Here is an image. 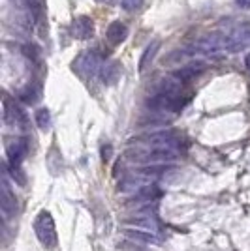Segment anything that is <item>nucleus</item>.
<instances>
[{
	"label": "nucleus",
	"instance_id": "1",
	"mask_svg": "<svg viewBox=\"0 0 250 251\" xmlns=\"http://www.w3.org/2000/svg\"><path fill=\"white\" fill-rule=\"evenodd\" d=\"M34 232H36V238L40 240L45 250L53 251L57 248V230H55V221L53 216L47 210H42L38 214V218L34 220Z\"/></svg>",
	"mask_w": 250,
	"mask_h": 251
},
{
	"label": "nucleus",
	"instance_id": "2",
	"mask_svg": "<svg viewBox=\"0 0 250 251\" xmlns=\"http://www.w3.org/2000/svg\"><path fill=\"white\" fill-rule=\"evenodd\" d=\"M224 43L226 51L229 52L245 51L250 45V25H239L237 28H233L228 36H224Z\"/></svg>",
	"mask_w": 250,
	"mask_h": 251
},
{
	"label": "nucleus",
	"instance_id": "3",
	"mask_svg": "<svg viewBox=\"0 0 250 251\" xmlns=\"http://www.w3.org/2000/svg\"><path fill=\"white\" fill-rule=\"evenodd\" d=\"M98 68H102L100 66V56L94 51H87L83 54H79L77 60L73 62V70L81 75V77H85V79L87 77H93L98 72Z\"/></svg>",
	"mask_w": 250,
	"mask_h": 251
},
{
	"label": "nucleus",
	"instance_id": "4",
	"mask_svg": "<svg viewBox=\"0 0 250 251\" xmlns=\"http://www.w3.org/2000/svg\"><path fill=\"white\" fill-rule=\"evenodd\" d=\"M147 105L151 107V109H156V111H177L179 107H181V100H179V96H171V94H162V92H158L156 96H153Z\"/></svg>",
	"mask_w": 250,
	"mask_h": 251
},
{
	"label": "nucleus",
	"instance_id": "5",
	"mask_svg": "<svg viewBox=\"0 0 250 251\" xmlns=\"http://www.w3.org/2000/svg\"><path fill=\"white\" fill-rule=\"evenodd\" d=\"M29 145L25 139H17L11 145H8V165L10 167H21V161L27 156Z\"/></svg>",
	"mask_w": 250,
	"mask_h": 251
},
{
	"label": "nucleus",
	"instance_id": "6",
	"mask_svg": "<svg viewBox=\"0 0 250 251\" xmlns=\"http://www.w3.org/2000/svg\"><path fill=\"white\" fill-rule=\"evenodd\" d=\"M94 34V21L87 15H81L77 17L75 21L72 23V36L77 38V40H87Z\"/></svg>",
	"mask_w": 250,
	"mask_h": 251
},
{
	"label": "nucleus",
	"instance_id": "7",
	"mask_svg": "<svg viewBox=\"0 0 250 251\" xmlns=\"http://www.w3.org/2000/svg\"><path fill=\"white\" fill-rule=\"evenodd\" d=\"M177 157L175 148H153L151 152H147L145 156H141L139 159H145L149 163H166V161H173Z\"/></svg>",
	"mask_w": 250,
	"mask_h": 251
},
{
	"label": "nucleus",
	"instance_id": "8",
	"mask_svg": "<svg viewBox=\"0 0 250 251\" xmlns=\"http://www.w3.org/2000/svg\"><path fill=\"white\" fill-rule=\"evenodd\" d=\"M203 70H205V62L198 60V62L187 64V66L175 70V72H173V77H175L177 81H181V83H187V81H190V79H194L196 75L201 74Z\"/></svg>",
	"mask_w": 250,
	"mask_h": 251
},
{
	"label": "nucleus",
	"instance_id": "9",
	"mask_svg": "<svg viewBox=\"0 0 250 251\" xmlns=\"http://www.w3.org/2000/svg\"><path fill=\"white\" fill-rule=\"evenodd\" d=\"M2 212H4L6 220L15 214V197L11 195L10 184H8V178L6 176L2 180Z\"/></svg>",
	"mask_w": 250,
	"mask_h": 251
},
{
	"label": "nucleus",
	"instance_id": "10",
	"mask_svg": "<svg viewBox=\"0 0 250 251\" xmlns=\"http://www.w3.org/2000/svg\"><path fill=\"white\" fill-rule=\"evenodd\" d=\"M121 64L119 62H105L100 68V79L104 84H115L121 79Z\"/></svg>",
	"mask_w": 250,
	"mask_h": 251
},
{
	"label": "nucleus",
	"instance_id": "11",
	"mask_svg": "<svg viewBox=\"0 0 250 251\" xmlns=\"http://www.w3.org/2000/svg\"><path fill=\"white\" fill-rule=\"evenodd\" d=\"M4 118H6V120H11L13 124L21 126V127H25V124H27V116L23 115V111L17 105H11L8 98L4 100Z\"/></svg>",
	"mask_w": 250,
	"mask_h": 251
},
{
	"label": "nucleus",
	"instance_id": "12",
	"mask_svg": "<svg viewBox=\"0 0 250 251\" xmlns=\"http://www.w3.org/2000/svg\"><path fill=\"white\" fill-rule=\"evenodd\" d=\"M126 36H128V28H126L125 23L113 21L109 26H107V40H109V43L119 45V43L125 42Z\"/></svg>",
	"mask_w": 250,
	"mask_h": 251
},
{
	"label": "nucleus",
	"instance_id": "13",
	"mask_svg": "<svg viewBox=\"0 0 250 251\" xmlns=\"http://www.w3.org/2000/svg\"><path fill=\"white\" fill-rule=\"evenodd\" d=\"M125 236L134 242H143V244H158V238L155 232H149L143 229H125Z\"/></svg>",
	"mask_w": 250,
	"mask_h": 251
},
{
	"label": "nucleus",
	"instance_id": "14",
	"mask_svg": "<svg viewBox=\"0 0 250 251\" xmlns=\"http://www.w3.org/2000/svg\"><path fill=\"white\" fill-rule=\"evenodd\" d=\"M158 49H160V42H158V40H155L153 43L147 45V49L143 51V54H141V60H139V72H145L147 68L151 66V62H153L155 56H156Z\"/></svg>",
	"mask_w": 250,
	"mask_h": 251
},
{
	"label": "nucleus",
	"instance_id": "15",
	"mask_svg": "<svg viewBox=\"0 0 250 251\" xmlns=\"http://www.w3.org/2000/svg\"><path fill=\"white\" fill-rule=\"evenodd\" d=\"M128 223L134 225L136 229H143V230H149V232H156L158 230L156 221L153 220L151 216H149V218H134V220H130Z\"/></svg>",
	"mask_w": 250,
	"mask_h": 251
},
{
	"label": "nucleus",
	"instance_id": "16",
	"mask_svg": "<svg viewBox=\"0 0 250 251\" xmlns=\"http://www.w3.org/2000/svg\"><path fill=\"white\" fill-rule=\"evenodd\" d=\"M21 100L25 101V103L34 105L38 100H40V86H29L27 90H23Z\"/></svg>",
	"mask_w": 250,
	"mask_h": 251
},
{
	"label": "nucleus",
	"instance_id": "17",
	"mask_svg": "<svg viewBox=\"0 0 250 251\" xmlns=\"http://www.w3.org/2000/svg\"><path fill=\"white\" fill-rule=\"evenodd\" d=\"M36 124L40 126L42 129L51 126V113H49V109H38L36 111Z\"/></svg>",
	"mask_w": 250,
	"mask_h": 251
},
{
	"label": "nucleus",
	"instance_id": "18",
	"mask_svg": "<svg viewBox=\"0 0 250 251\" xmlns=\"http://www.w3.org/2000/svg\"><path fill=\"white\" fill-rule=\"evenodd\" d=\"M143 2H145V0H123V8H125L126 11H137V10H141Z\"/></svg>",
	"mask_w": 250,
	"mask_h": 251
},
{
	"label": "nucleus",
	"instance_id": "19",
	"mask_svg": "<svg viewBox=\"0 0 250 251\" xmlns=\"http://www.w3.org/2000/svg\"><path fill=\"white\" fill-rule=\"evenodd\" d=\"M102 157H104L105 161L111 157V145H107V147H102Z\"/></svg>",
	"mask_w": 250,
	"mask_h": 251
},
{
	"label": "nucleus",
	"instance_id": "20",
	"mask_svg": "<svg viewBox=\"0 0 250 251\" xmlns=\"http://www.w3.org/2000/svg\"><path fill=\"white\" fill-rule=\"evenodd\" d=\"M237 2V6L243 8V10H250V0H235Z\"/></svg>",
	"mask_w": 250,
	"mask_h": 251
},
{
	"label": "nucleus",
	"instance_id": "21",
	"mask_svg": "<svg viewBox=\"0 0 250 251\" xmlns=\"http://www.w3.org/2000/svg\"><path fill=\"white\" fill-rule=\"evenodd\" d=\"M245 64H247V68H249V72H250V52L247 54V58H245Z\"/></svg>",
	"mask_w": 250,
	"mask_h": 251
},
{
	"label": "nucleus",
	"instance_id": "22",
	"mask_svg": "<svg viewBox=\"0 0 250 251\" xmlns=\"http://www.w3.org/2000/svg\"><path fill=\"white\" fill-rule=\"evenodd\" d=\"M96 2H98V4H111L113 0H96Z\"/></svg>",
	"mask_w": 250,
	"mask_h": 251
}]
</instances>
